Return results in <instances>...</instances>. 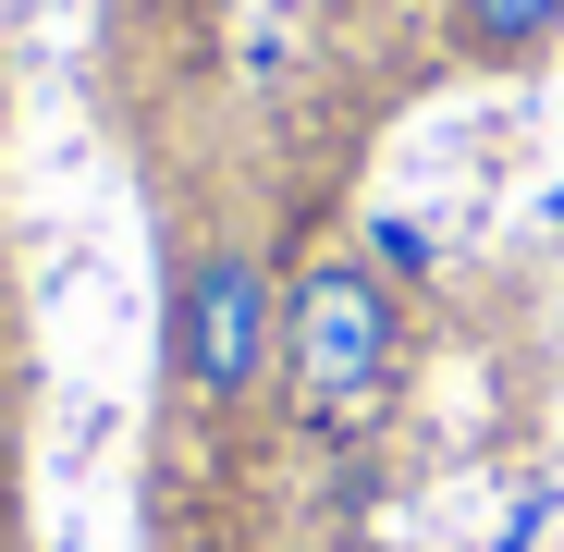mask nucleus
Returning a JSON list of instances; mask_svg holds the SVG:
<instances>
[{"instance_id": "f257e3e1", "label": "nucleus", "mask_w": 564, "mask_h": 552, "mask_svg": "<svg viewBox=\"0 0 564 552\" xmlns=\"http://www.w3.org/2000/svg\"><path fill=\"white\" fill-rule=\"evenodd\" d=\"M417 381V295L368 246H319L282 270V418L295 442H368Z\"/></svg>"}, {"instance_id": "f03ea898", "label": "nucleus", "mask_w": 564, "mask_h": 552, "mask_svg": "<svg viewBox=\"0 0 564 552\" xmlns=\"http://www.w3.org/2000/svg\"><path fill=\"white\" fill-rule=\"evenodd\" d=\"M160 381L197 430H246L282 393V270L234 221H184L160 246Z\"/></svg>"}, {"instance_id": "7ed1b4c3", "label": "nucleus", "mask_w": 564, "mask_h": 552, "mask_svg": "<svg viewBox=\"0 0 564 552\" xmlns=\"http://www.w3.org/2000/svg\"><path fill=\"white\" fill-rule=\"evenodd\" d=\"M564 50V0H442V62L466 74H540Z\"/></svg>"}, {"instance_id": "20e7f679", "label": "nucleus", "mask_w": 564, "mask_h": 552, "mask_svg": "<svg viewBox=\"0 0 564 552\" xmlns=\"http://www.w3.org/2000/svg\"><path fill=\"white\" fill-rule=\"evenodd\" d=\"M0 136H13V50H0Z\"/></svg>"}, {"instance_id": "39448f33", "label": "nucleus", "mask_w": 564, "mask_h": 552, "mask_svg": "<svg viewBox=\"0 0 564 552\" xmlns=\"http://www.w3.org/2000/svg\"><path fill=\"white\" fill-rule=\"evenodd\" d=\"M552 221H564V184H552Z\"/></svg>"}]
</instances>
